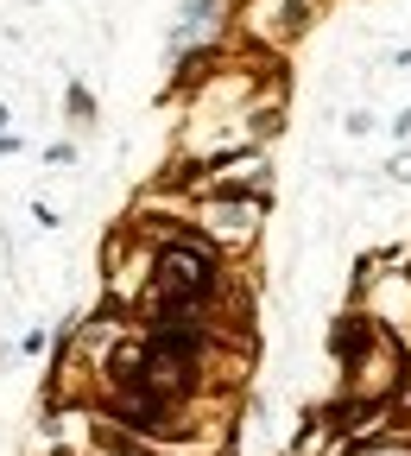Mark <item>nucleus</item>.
<instances>
[{
  "label": "nucleus",
  "instance_id": "nucleus-7",
  "mask_svg": "<svg viewBox=\"0 0 411 456\" xmlns=\"http://www.w3.org/2000/svg\"><path fill=\"white\" fill-rule=\"evenodd\" d=\"M392 140H411V108H399V114H392Z\"/></svg>",
  "mask_w": 411,
  "mask_h": 456
},
{
  "label": "nucleus",
  "instance_id": "nucleus-2",
  "mask_svg": "<svg viewBox=\"0 0 411 456\" xmlns=\"http://www.w3.org/2000/svg\"><path fill=\"white\" fill-rule=\"evenodd\" d=\"M44 349H51V330H26V336L13 342V355H26V362H38Z\"/></svg>",
  "mask_w": 411,
  "mask_h": 456
},
{
  "label": "nucleus",
  "instance_id": "nucleus-6",
  "mask_svg": "<svg viewBox=\"0 0 411 456\" xmlns=\"http://www.w3.org/2000/svg\"><path fill=\"white\" fill-rule=\"evenodd\" d=\"M13 152H26V140H20V134H7V127H0V159H13Z\"/></svg>",
  "mask_w": 411,
  "mask_h": 456
},
{
  "label": "nucleus",
  "instance_id": "nucleus-3",
  "mask_svg": "<svg viewBox=\"0 0 411 456\" xmlns=\"http://www.w3.org/2000/svg\"><path fill=\"white\" fill-rule=\"evenodd\" d=\"M44 165H77V140H51L44 146Z\"/></svg>",
  "mask_w": 411,
  "mask_h": 456
},
{
  "label": "nucleus",
  "instance_id": "nucleus-5",
  "mask_svg": "<svg viewBox=\"0 0 411 456\" xmlns=\"http://www.w3.org/2000/svg\"><path fill=\"white\" fill-rule=\"evenodd\" d=\"M386 178H392V184H411V152H399V159L386 165Z\"/></svg>",
  "mask_w": 411,
  "mask_h": 456
},
{
  "label": "nucleus",
  "instance_id": "nucleus-1",
  "mask_svg": "<svg viewBox=\"0 0 411 456\" xmlns=\"http://www.w3.org/2000/svg\"><path fill=\"white\" fill-rule=\"evenodd\" d=\"M64 114H70L77 127H95V114H101V102H95V89H89L83 77H70V83H64Z\"/></svg>",
  "mask_w": 411,
  "mask_h": 456
},
{
  "label": "nucleus",
  "instance_id": "nucleus-4",
  "mask_svg": "<svg viewBox=\"0 0 411 456\" xmlns=\"http://www.w3.org/2000/svg\"><path fill=\"white\" fill-rule=\"evenodd\" d=\"M342 127H348V140H361V134H374V114H367V108H348Z\"/></svg>",
  "mask_w": 411,
  "mask_h": 456
}]
</instances>
